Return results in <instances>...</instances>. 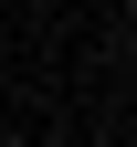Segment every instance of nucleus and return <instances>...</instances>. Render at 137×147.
<instances>
[{
    "instance_id": "nucleus-1",
    "label": "nucleus",
    "mask_w": 137,
    "mask_h": 147,
    "mask_svg": "<svg viewBox=\"0 0 137 147\" xmlns=\"http://www.w3.org/2000/svg\"><path fill=\"white\" fill-rule=\"evenodd\" d=\"M127 11H137V0H127Z\"/></svg>"
}]
</instances>
